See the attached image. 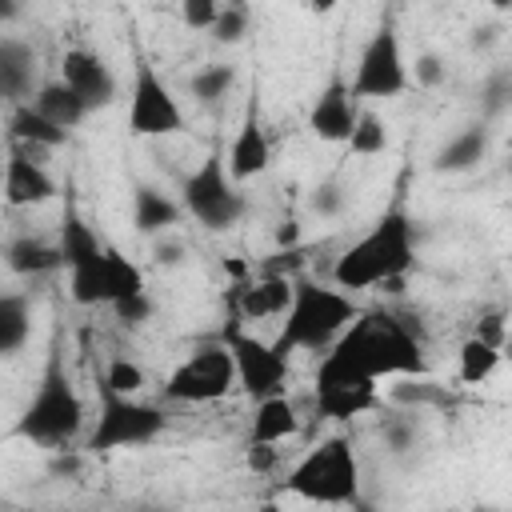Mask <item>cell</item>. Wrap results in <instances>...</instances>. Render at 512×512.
<instances>
[{
	"instance_id": "cell-1",
	"label": "cell",
	"mask_w": 512,
	"mask_h": 512,
	"mask_svg": "<svg viewBox=\"0 0 512 512\" xmlns=\"http://www.w3.org/2000/svg\"><path fill=\"white\" fill-rule=\"evenodd\" d=\"M328 356L372 384L376 380H424L432 372L420 332L388 308L356 312V320L340 332Z\"/></svg>"
},
{
	"instance_id": "cell-2",
	"label": "cell",
	"mask_w": 512,
	"mask_h": 512,
	"mask_svg": "<svg viewBox=\"0 0 512 512\" xmlns=\"http://www.w3.org/2000/svg\"><path fill=\"white\" fill-rule=\"evenodd\" d=\"M412 264H416V228H412V216L400 204H392L372 220V228L360 240H352L336 256L332 288H340L344 296L380 288V284L388 292H400V280Z\"/></svg>"
},
{
	"instance_id": "cell-3",
	"label": "cell",
	"mask_w": 512,
	"mask_h": 512,
	"mask_svg": "<svg viewBox=\"0 0 512 512\" xmlns=\"http://www.w3.org/2000/svg\"><path fill=\"white\" fill-rule=\"evenodd\" d=\"M80 428H84V400H80V392L64 368L60 344H52L44 372H40V384L28 396V404L20 408L12 436L28 440L36 448H48V452H68V444L80 436Z\"/></svg>"
},
{
	"instance_id": "cell-4",
	"label": "cell",
	"mask_w": 512,
	"mask_h": 512,
	"mask_svg": "<svg viewBox=\"0 0 512 512\" xmlns=\"http://www.w3.org/2000/svg\"><path fill=\"white\" fill-rule=\"evenodd\" d=\"M356 304L352 296H344L340 288H328L312 276H292V300L284 308L280 332H276V352H328L340 332L356 320Z\"/></svg>"
},
{
	"instance_id": "cell-5",
	"label": "cell",
	"mask_w": 512,
	"mask_h": 512,
	"mask_svg": "<svg viewBox=\"0 0 512 512\" xmlns=\"http://www.w3.org/2000/svg\"><path fill=\"white\" fill-rule=\"evenodd\" d=\"M284 496L328 504V508H356L360 504V460L348 436H324L312 444L280 480Z\"/></svg>"
},
{
	"instance_id": "cell-6",
	"label": "cell",
	"mask_w": 512,
	"mask_h": 512,
	"mask_svg": "<svg viewBox=\"0 0 512 512\" xmlns=\"http://www.w3.org/2000/svg\"><path fill=\"white\" fill-rule=\"evenodd\" d=\"M96 396H100V412H96V424L84 440V452H92V456H108L120 448H144L168 428V412L160 404L120 396L104 380L96 384Z\"/></svg>"
},
{
	"instance_id": "cell-7",
	"label": "cell",
	"mask_w": 512,
	"mask_h": 512,
	"mask_svg": "<svg viewBox=\"0 0 512 512\" xmlns=\"http://www.w3.org/2000/svg\"><path fill=\"white\" fill-rule=\"evenodd\" d=\"M180 208H184V216H192L208 232H228L248 212V200H244L240 184L228 176V164H224V148L220 144L200 160V168H192L184 176V184H180Z\"/></svg>"
},
{
	"instance_id": "cell-8",
	"label": "cell",
	"mask_w": 512,
	"mask_h": 512,
	"mask_svg": "<svg viewBox=\"0 0 512 512\" xmlns=\"http://www.w3.org/2000/svg\"><path fill=\"white\" fill-rule=\"evenodd\" d=\"M216 340L228 348L232 372H236V388H240L252 404H260V400H268V396H284V384H288V356H280L272 340L252 336L240 320H228V324L216 332Z\"/></svg>"
},
{
	"instance_id": "cell-9",
	"label": "cell",
	"mask_w": 512,
	"mask_h": 512,
	"mask_svg": "<svg viewBox=\"0 0 512 512\" xmlns=\"http://www.w3.org/2000/svg\"><path fill=\"white\" fill-rule=\"evenodd\" d=\"M60 256L68 268V292L76 304L96 308L104 304V240L92 232V224L80 216V208L68 200L60 220Z\"/></svg>"
},
{
	"instance_id": "cell-10",
	"label": "cell",
	"mask_w": 512,
	"mask_h": 512,
	"mask_svg": "<svg viewBox=\"0 0 512 512\" xmlns=\"http://www.w3.org/2000/svg\"><path fill=\"white\" fill-rule=\"evenodd\" d=\"M236 388L232 356L220 340H204L192 356H184L168 380H164V400L172 404H216Z\"/></svg>"
},
{
	"instance_id": "cell-11",
	"label": "cell",
	"mask_w": 512,
	"mask_h": 512,
	"mask_svg": "<svg viewBox=\"0 0 512 512\" xmlns=\"http://www.w3.org/2000/svg\"><path fill=\"white\" fill-rule=\"evenodd\" d=\"M404 88H408V60L400 48V32L392 20H384L360 48L348 92H352V100H392Z\"/></svg>"
},
{
	"instance_id": "cell-12",
	"label": "cell",
	"mask_w": 512,
	"mask_h": 512,
	"mask_svg": "<svg viewBox=\"0 0 512 512\" xmlns=\"http://www.w3.org/2000/svg\"><path fill=\"white\" fill-rule=\"evenodd\" d=\"M184 128V112L160 72L140 56L128 88V132L132 136H172Z\"/></svg>"
},
{
	"instance_id": "cell-13",
	"label": "cell",
	"mask_w": 512,
	"mask_h": 512,
	"mask_svg": "<svg viewBox=\"0 0 512 512\" xmlns=\"http://www.w3.org/2000/svg\"><path fill=\"white\" fill-rule=\"evenodd\" d=\"M60 84H64L88 112L108 108V104L116 100V92H120V84H116L108 60L96 56V52H88V48H68V52L60 56Z\"/></svg>"
},
{
	"instance_id": "cell-14",
	"label": "cell",
	"mask_w": 512,
	"mask_h": 512,
	"mask_svg": "<svg viewBox=\"0 0 512 512\" xmlns=\"http://www.w3.org/2000/svg\"><path fill=\"white\" fill-rule=\"evenodd\" d=\"M56 192H60V184L44 168L40 152L12 144L8 160H4V204L8 208H36V204H48Z\"/></svg>"
},
{
	"instance_id": "cell-15",
	"label": "cell",
	"mask_w": 512,
	"mask_h": 512,
	"mask_svg": "<svg viewBox=\"0 0 512 512\" xmlns=\"http://www.w3.org/2000/svg\"><path fill=\"white\" fill-rule=\"evenodd\" d=\"M356 112H360V108H356V100H352V92H348L344 72H332L328 84L316 92V100H312V108H308V128H312V136L324 140V144H348L352 124H356Z\"/></svg>"
},
{
	"instance_id": "cell-16",
	"label": "cell",
	"mask_w": 512,
	"mask_h": 512,
	"mask_svg": "<svg viewBox=\"0 0 512 512\" xmlns=\"http://www.w3.org/2000/svg\"><path fill=\"white\" fill-rule=\"evenodd\" d=\"M224 164H228V176H232L236 184L256 180V176L268 172V164H272V144H268L264 124H260L256 88H252V100H248V108H244V120H240V128H236V136H232V144H228Z\"/></svg>"
},
{
	"instance_id": "cell-17",
	"label": "cell",
	"mask_w": 512,
	"mask_h": 512,
	"mask_svg": "<svg viewBox=\"0 0 512 512\" xmlns=\"http://www.w3.org/2000/svg\"><path fill=\"white\" fill-rule=\"evenodd\" d=\"M292 300V280L288 276H260V280H248V284H236V296H232V320H272V316H284Z\"/></svg>"
},
{
	"instance_id": "cell-18",
	"label": "cell",
	"mask_w": 512,
	"mask_h": 512,
	"mask_svg": "<svg viewBox=\"0 0 512 512\" xmlns=\"http://www.w3.org/2000/svg\"><path fill=\"white\" fill-rule=\"evenodd\" d=\"M32 80H36V52L20 36H0V100L8 104H28L32 100Z\"/></svg>"
},
{
	"instance_id": "cell-19",
	"label": "cell",
	"mask_w": 512,
	"mask_h": 512,
	"mask_svg": "<svg viewBox=\"0 0 512 512\" xmlns=\"http://www.w3.org/2000/svg\"><path fill=\"white\" fill-rule=\"evenodd\" d=\"M4 264H8V272L32 280V276H48V272L64 268V256H60V244H52L44 236H12L4 244Z\"/></svg>"
},
{
	"instance_id": "cell-20",
	"label": "cell",
	"mask_w": 512,
	"mask_h": 512,
	"mask_svg": "<svg viewBox=\"0 0 512 512\" xmlns=\"http://www.w3.org/2000/svg\"><path fill=\"white\" fill-rule=\"evenodd\" d=\"M180 216H184L180 200H172V196L160 192L156 184H136V188H132V224H136V232L160 236V232H168L172 224H180Z\"/></svg>"
},
{
	"instance_id": "cell-21",
	"label": "cell",
	"mask_w": 512,
	"mask_h": 512,
	"mask_svg": "<svg viewBox=\"0 0 512 512\" xmlns=\"http://www.w3.org/2000/svg\"><path fill=\"white\" fill-rule=\"evenodd\" d=\"M488 144H492L488 128H484V124H468V128H460V132L432 156V168H436V172H448V176L472 172V168L488 156Z\"/></svg>"
},
{
	"instance_id": "cell-22",
	"label": "cell",
	"mask_w": 512,
	"mask_h": 512,
	"mask_svg": "<svg viewBox=\"0 0 512 512\" xmlns=\"http://www.w3.org/2000/svg\"><path fill=\"white\" fill-rule=\"evenodd\" d=\"M8 140L20 148H32V152H52V148L68 144V132L48 124L32 104H16L8 116Z\"/></svg>"
},
{
	"instance_id": "cell-23",
	"label": "cell",
	"mask_w": 512,
	"mask_h": 512,
	"mask_svg": "<svg viewBox=\"0 0 512 512\" xmlns=\"http://www.w3.org/2000/svg\"><path fill=\"white\" fill-rule=\"evenodd\" d=\"M296 428H300V420H296L292 400H288V396H268V400H260L256 412H252L248 444H280V440H288Z\"/></svg>"
},
{
	"instance_id": "cell-24",
	"label": "cell",
	"mask_w": 512,
	"mask_h": 512,
	"mask_svg": "<svg viewBox=\"0 0 512 512\" xmlns=\"http://www.w3.org/2000/svg\"><path fill=\"white\" fill-rule=\"evenodd\" d=\"M48 124H56V128H64V132H72L84 116H88V108L60 84V80H48V84H40L36 92H32V100H28Z\"/></svg>"
},
{
	"instance_id": "cell-25",
	"label": "cell",
	"mask_w": 512,
	"mask_h": 512,
	"mask_svg": "<svg viewBox=\"0 0 512 512\" xmlns=\"http://www.w3.org/2000/svg\"><path fill=\"white\" fill-rule=\"evenodd\" d=\"M32 336V304L24 292H0V360L16 356Z\"/></svg>"
},
{
	"instance_id": "cell-26",
	"label": "cell",
	"mask_w": 512,
	"mask_h": 512,
	"mask_svg": "<svg viewBox=\"0 0 512 512\" xmlns=\"http://www.w3.org/2000/svg\"><path fill=\"white\" fill-rule=\"evenodd\" d=\"M136 292H148L144 288V272L116 248V244H104V304H116V300H128Z\"/></svg>"
},
{
	"instance_id": "cell-27",
	"label": "cell",
	"mask_w": 512,
	"mask_h": 512,
	"mask_svg": "<svg viewBox=\"0 0 512 512\" xmlns=\"http://www.w3.org/2000/svg\"><path fill=\"white\" fill-rule=\"evenodd\" d=\"M380 408V392L376 388H328L316 392V412L328 420H356L364 412Z\"/></svg>"
},
{
	"instance_id": "cell-28",
	"label": "cell",
	"mask_w": 512,
	"mask_h": 512,
	"mask_svg": "<svg viewBox=\"0 0 512 512\" xmlns=\"http://www.w3.org/2000/svg\"><path fill=\"white\" fill-rule=\"evenodd\" d=\"M496 364H500V348H492V344H484L476 336H468L460 344V352H456V376H460V384H484L496 372Z\"/></svg>"
},
{
	"instance_id": "cell-29",
	"label": "cell",
	"mask_w": 512,
	"mask_h": 512,
	"mask_svg": "<svg viewBox=\"0 0 512 512\" xmlns=\"http://www.w3.org/2000/svg\"><path fill=\"white\" fill-rule=\"evenodd\" d=\"M232 84H236V64H204V68L188 80V92H192L196 104L216 108V104L232 92Z\"/></svg>"
},
{
	"instance_id": "cell-30",
	"label": "cell",
	"mask_w": 512,
	"mask_h": 512,
	"mask_svg": "<svg viewBox=\"0 0 512 512\" xmlns=\"http://www.w3.org/2000/svg\"><path fill=\"white\" fill-rule=\"evenodd\" d=\"M348 148L356 156H380L388 148V124L372 108H360L356 124H352V136H348Z\"/></svg>"
},
{
	"instance_id": "cell-31",
	"label": "cell",
	"mask_w": 512,
	"mask_h": 512,
	"mask_svg": "<svg viewBox=\"0 0 512 512\" xmlns=\"http://www.w3.org/2000/svg\"><path fill=\"white\" fill-rule=\"evenodd\" d=\"M248 24H252V8L248 4H220L216 24H212V40L216 44H240Z\"/></svg>"
},
{
	"instance_id": "cell-32",
	"label": "cell",
	"mask_w": 512,
	"mask_h": 512,
	"mask_svg": "<svg viewBox=\"0 0 512 512\" xmlns=\"http://www.w3.org/2000/svg\"><path fill=\"white\" fill-rule=\"evenodd\" d=\"M100 380H104V384H108L112 392H120V396H136V392H140V388L148 384L144 368H140L136 360H128V356H112Z\"/></svg>"
},
{
	"instance_id": "cell-33",
	"label": "cell",
	"mask_w": 512,
	"mask_h": 512,
	"mask_svg": "<svg viewBox=\"0 0 512 512\" xmlns=\"http://www.w3.org/2000/svg\"><path fill=\"white\" fill-rule=\"evenodd\" d=\"M108 308L116 312V320H120L124 328H140V324H148V320H152V312H156V304H152V296H148V292H136V296L116 300V304H108Z\"/></svg>"
},
{
	"instance_id": "cell-34",
	"label": "cell",
	"mask_w": 512,
	"mask_h": 512,
	"mask_svg": "<svg viewBox=\"0 0 512 512\" xmlns=\"http://www.w3.org/2000/svg\"><path fill=\"white\" fill-rule=\"evenodd\" d=\"M420 84V88H440L444 80H448V64L436 56V52H420L416 56V64L408 68V84Z\"/></svg>"
},
{
	"instance_id": "cell-35",
	"label": "cell",
	"mask_w": 512,
	"mask_h": 512,
	"mask_svg": "<svg viewBox=\"0 0 512 512\" xmlns=\"http://www.w3.org/2000/svg\"><path fill=\"white\" fill-rule=\"evenodd\" d=\"M392 400L420 408V404H444V392H440L436 384H428V376H424V380H404V384H396V388H392Z\"/></svg>"
},
{
	"instance_id": "cell-36",
	"label": "cell",
	"mask_w": 512,
	"mask_h": 512,
	"mask_svg": "<svg viewBox=\"0 0 512 512\" xmlns=\"http://www.w3.org/2000/svg\"><path fill=\"white\" fill-rule=\"evenodd\" d=\"M380 436H384L388 452H408L416 444V424L408 416H384L380 420Z\"/></svg>"
},
{
	"instance_id": "cell-37",
	"label": "cell",
	"mask_w": 512,
	"mask_h": 512,
	"mask_svg": "<svg viewBox=\"0 0 512 512\" xmlns=\"http://www.w3.org/2000/svg\"><path fill=\"white\" fill-rule=\"evenodd\" d=\"M216 12H220L216 0H184V4H180V20H184L192 32H212Z\"/></svg>"
},
{
	"instance_id": "cell-38",
	"label": "cell",
	"mask_w": 512,
	"mask_h": 512,
	"mask_svg": "<svg viewBox=\"0 0 512 512\" xmlns=\"http://www.w3.org/2000/svg\"><path fill=\"white\" fill-rule=\"evenodd\" d=\"M508 96H512V80H508V72H496V76L484 84L480 104H484V112H488V116H500V112L508 108Z\"/></svg>"
},
{
	"instance_id": "cell-39",
	"label": "cell",
	"mask_w": 512,
	"mask_h": 512,
	"mask_svg": "<svg viewBox=\"0 0 512 512\" xmlns=\"http://www.w3.org/2000/svg\"><path fill=\"white\" fill-rule=\"evenodd\" d=\"M308 204H312V212H316V216L332 220V216H340V212H344V192H340V184H320V188L308 196Z\"/></svg>"
},
{
	"instance_id": "cell-40",
	"label": "cell",
	"mask_w": 512,
	"mask_h": 512,
	"mask_svg": "<svg viewBox=\"0 0 512 512\" xmlns=\"http://www.w3.org/2000/svg\"><path fill=\"white\" fill-rule=\"evenodd\" d=\"M472 336L504 352V336H508V320H504V312L496 308V312H488V316H480V324H476V332H472Z\"/></svg>"
},
{
	"instance_id": "cell-41",
	"label": "cell",
	"mask_w": 512,
	"mask_h": 512,
	"mask_svg": "<svg viewBox=\"0 0 512 512\" xmlns=\"http://www.w3.org/2000/svg\"><path fill=\"white\" fill-rule=\"evenodd\" d=\"M276 460H280V456H276V444H248V448H244V464H248L256 476H268V472L276 468Z\"/></svg>"
},
{
	"instance_id": "cell-42",
	"label": "cell",
	"mask_w": 512,
	"mask_h": 512,
	"mask_svg": "<svg viewBox=\"0 0 512 512\" xmlns=\"http://www.w3.org/2000/svg\"><path fill=\"white\" fill-rule=\"evenodd\" d=\"M152 260H156L160 268H176V264L184 260V244H180V240H156Z\"/></svg>"
},
{
	"instance_id": "cell-43",
	"label": "cell",
	"mask_w": 512,
	"mask_h": 512,
	"mask_svg": "<svg viewBox=\"0 0 512 512\" xmlns=\"http://www.w3.org/2000/svg\"><path fill=\"white\" fill-rule=\"evenodd\" d=\"M276 248H280V252L300 248V224H296V220H280V224H276Z\"/></svg>"
},
{
	"instance_id": "cell-44",
	"label": "cell",
	"mask_w": 512,
	"mask_h": 512,
	"mask_svg": "<svg viewBox=\"0 0 512 512\" xmlns=\"http://www.w3.org/2000/svg\"><path fill=\"white\" fill-rule=\"evenodd\" d=\"M496 40V28L492 24H484V28H476V36H472V48H488Z\"/></svg>"
},
{
	"instance_id": "cell-45",
	"label": "cell",
	"mask_w": 512,
	"mask_h": 512,
	"mask_svg": "<svg viewBox=\"0 0 512 512\" xmlns=\"http://www.w3.org/2000/svg\"><path fill=\"white\" fill-rule=\"evenodd\" d=\"M12 20H20V4L0 0V24H12Z\"/></svg>"
},
{
	"instance_id": "cell-46",
	"label": "cell",
	"mask_w": 512,
	"mask_h": 512,
	"mask_svg": "<svg viewBox=\"0 0 512 512\" xmlns=\"http://www.w3.org/2000/svg\"><path fill=\"white\" fill-rule=\"evenodd\" d=\"M24 512H100V508H24Z\"/></svg>"
}]
</instances>
